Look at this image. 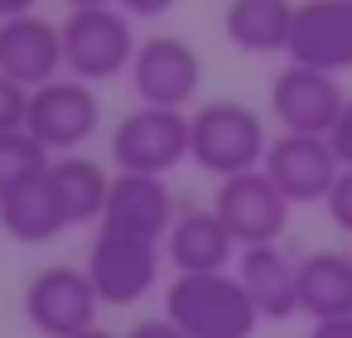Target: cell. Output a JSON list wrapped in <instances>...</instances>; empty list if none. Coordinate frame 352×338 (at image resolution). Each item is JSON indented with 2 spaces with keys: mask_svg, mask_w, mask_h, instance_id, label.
<instances>
[{
  "mask_svg": "<svg viewBox=\"0 0 352 338\" xmlns=\"http://www.w3.org/2000/svg\"><path fill=\"white\" fill-rule=\"evenodd\" d=\"M193 121V150L188 160L212 174V179H232V174H246V169H261L265 165V121L256 107L246 102H203L198 112H188Z\"/></svg>",
  "mask_w": 352,
  "mask_h": 338,
  "instance_id": "obj_2",
  "label": "cell"
},
{
  "mask_svg": "<svg viewBox=\"0 0 352 338\" xmlns=\"http://www.w3.org/2000/svg\"><path fill=\"white\" fill-rule=\"evenodd\" d=\"M30 87L0 73V131H25L30 126Z\"/></svg>",
  "mask_w": 352,
  "mask_h": 338,
  "instance_id": "obj_22",
  "label": "cell"
},
{
  "mask_svg": "<svg viewBox=\"0 0 352 338\" xmlns=\"http://www.w3.org/2000/svg\"><path fill=\"white\" fill-rule=\"evenodd\" d=\"M236 275L246 285V295L256 299L261 319H294L299 314V261L280 246V242H261V246H241L236 256Z\"/></svg>",
  "mask_w": 352,
  "mask_h": 338,
  "instance_id": "obj_15",
  "label": "cell"
},
{
  "mask_svg": "<svg viewBox=\"0 0 352 338\" xmlns=\"http://www.w3.org/2000/svg\"><path fill=\"white\" fill-rule=\"evenodd\" d=\"M236 237L222 227V218L208 208H188L174 218L169 237H164V256L174 261V271H227V261L236 256Z\"/></svg>",
  "mask_w": 352,
  "mask_h": 338,
  "instance_id": "obj_17",
  "label": "cell"
},
{
  "mask_svg": "<svg viewBox=\"0 0 352 338\" xmlns=\"http://www.w3.org/2000/svg\"><path fill=\"white\" fill-rule=\"evenodd\" d=\"M328 140H333V150H338V160H342V169H352V97H347V107H342V116H338V126L328 131Z\"/></svg>",
  "mask_w": 352,
  "mask_h": 338,
  "instance_id": "obj_24",
  "label": "cell"
},
{
  "mask_svg": "<svg viewBox=\"0 0 352 338\" xmlns=\"http://www.w3.org/2000/svg\"><path fill=\"white\" fill-rule=\"evenodd\" d=\"M309 338H352V314H342V319H314Z\"/></svg>",
  "mask_w": 352,
  "mask_h": 338,
  "instance_id": "obj_27",
  "label": "cell"
},
{
  "mask_svg": "<svg viewBox=\"0 0 352 338\" xmlns=\"http://www.w3.org/2000/svg\"><path fill=\"white\" fill-rule=\"evenodd\" d=\"M275 189L289 198V203H323L342 174V160L333 150L328 136H299V131H285L270 140L265 150V165H261Z\"/></svg>",
  "mask_w": 352,
  "mask_h": 338,
  "instance_id": "obj_11",
  "label": "cell"
},
{
  "mask_svg": "<svg viewBox=\"0 0 352 338\" xmlns=\"http://www.w3.org/2000/svg\"><path fill=\"white\" fill-rule=\"evenodd\" d=\"M289 198L275 189V179L265 169H246L217 184L212 193V213L222 218V227L236 237V246H261V242H280L289 227Z\"/></svg>",
  "mask_w": 352,
  "mask_h": 338,
  "instance_id": "obj_7",
  "label": "cell"
},
{
  "mask_svg": "<svg viewBox=\"0 0 352 338\" xmlns=\"http://www.w3.org/2000/svg\"><path fill=\"white\" fill-rule=\"evenodd\" d=\"M323 208H328V222L352 237V169L338 174V184H333V193L323 198Z\"/></svg>",
  "mask_w": 352,
  "mask_h": 338,
  "instance_id": "obj_23",
  "label": "cell"
},
{
  "mask_svg": "<svg viewBox=\"0 0 352 338\" xmlns=\"http://www.w3.org/2000/svg\"><path fill=\"white\" fill-rule=\"evenodd\" d=\"M160 261H164L160 242L102 232V227L87 246V275H92L102 304H111V309H126V304L145 299L160 280Z\"/></svg>",
  "mask_w": 352,
  "mask_h": 338,
  "instance_id": "obj_8",
  "label": "cell"
},
{
  "mask_svg": "<svg viewBox=\"0 0 352 338\" xmlns=\"http://www.w3.org/2000/svg\"><path fill=\"white\" fill-rule=\"evenodd\" d=\"M73 338H116V333H107V328H82V333H73Z\"/></svg>",
  "mask_w": 352,
  "mask_h": 338,
  "instance_id": "obj_30",
  "label": "cell"
},
{
  "mask_svg": "<svg viewBox=\"0 0 352 338\" xmlns=\"http://www.w3.org/2000/svg\"><path fill=\"white\" fill-rule=\"evenodd\" d=\"M49 155H73L82 150L97 131H102V102L92 92V83L82 78H54L44 87H34L30 97V126H25Z\"/></svg>",
  "mask_w": 352,
  "mask_h": 338,
  "instance_id": "obj_6",
  "label": "cell"
},
{
  "mask_svg": "<svg viewBox=\"0 0 352 338\" xmlns=\"http://www.w3.org/2000/svg\"><path fill=\"white\" fill-rule=\"evenodd\" d=\"M285 59L338 78L352 73V0H304L294 10V34Z\"/></svg>",
  "mask_w": 352,
  "mask_h": 338,
  "instance_id": "obj_13",
  "label": "cell"
},
{
  "mask_svg": "<svg viewBox=\"0 0 352 338\" xmlns=\"http://www.w3.org/2000/svg\"><path fill=\"white\" fill-rule=\"evenodd\" d=\"M116 6L131 15V20H160V15H169L179 0H116Z\"/></svg>",
  "mask_w": 352,
  "mask_h": 338,
  "instance_id": "obj_26",
  "label": "cell"
},
{
  "mask_svg": "<svg viewBox=\"0 0 352 338\" xmlns=\"http://www.w3.org/2000/svg\"><path fill=\"white\" fill-rule=\"evenodd\" d=\"M39 0H0V20H15V15H34Z\"/></svg>",
  "mask_w": 352,
  "mask_h": 338,
  "instance_id": "obj_28",
  "label": "cell"
},
{
  "mask_svg": "<svg viewBox=\"0 0 352 338\" xmlns=\"http://www.w3.org/2000/svg\"><path fill=\"white\" fill-rule=\"evenodd\" d=\"M0 227H6V237H15L25 246H44V242L68 232V218L54 198L49 169H39V174H30V179H20V184H10L0 193Z\"/></svg>",
  "mask_w": 352,
  "mask_h": 338,
  "instance_id": "obj_16",
  "label": "cell"
},
{
  "mask_svg": "<svg viewBox=\"0 0 352 338\" xmlns=\"http://www.w3.org/2000/svg\"><path fill=\"white\" fill-rule=\"evenodd\" d=\"M174 218H179V208H174V193H169L164 174H126V169H116L97 227L102 232H121V237L164 242Z\"/></svg>",
  "mask_w": 352,
  "mask_h": 338,
  "instance_id": "obj_12",
  "label": "cell"
},
{
  "mask_svg": "<svg viewBox=\"0 0 352 338\" xmlns=\"http://www.w3.org/2000/svg\"><path fill=\"white\" fill-rule=\"evenodd\" d=\"M68 10H87V6H116V0H63Z\"/></svg>",
  "mask_w": 352,
  "mask_h": 338,
  "instance_id": "obj_29",
  "label": "cell"
},
{
  "mask_svg": "<svg viewBox=\"0 0 352 338\" xmlns=\"http://www.w3.org/2000/svg\"><path fill=\"white\" fill-rule=\"evenodd\" d=\"M294 10V0H227L222 34L241 54H289Z\"/></svg>",
  "mask_w": 352,
  "mask_h": 338,
  "instance_id": "obj_18",
  "label": "cell"
},
{
  "mask_svg": "<svg viewBox=\"0 0 352 338\" xmlns=\"http://www.w3.org/2000/svg\"><path fill=\"white\" fill-rule=\"evenodd\" d=\"M164 314L188 338H256L261 309L232 271H179L164 290Z\"/></svg>",
  "mask_w": 352,
  "mask_h": 338,
  "instance_id": "obj_1",
  "label": "cell"
},
{
  "mask_svg": "<svg viewBox=\"0 0 352 338\" xmlns=\"http://www.w3.org/2000/svg\"><path fill=\"white\" fill-rule=\"evenodd\" d=\"M135 49L140 39L121 6H87V10H68L63 20V63L82 83H107L131 73Z\"/></svg>",
  "mask_w": 352,
  "mask_h": 338,
  "instance_id": "obj_3",
  "label": "cell"
},
{
  "mask_svg": "<svg viewBox=\"0 0 352 338\" xmlns=\"http://www.w3.org/2000/svg\"><path fill=\"white\" fill-rule=\"evenodd\" d=\"M63 25H49L39 10L0 20V73L25 83L30 92L63 78Z\"/></svg>",
  "mask_w": 352,
  "mask_h": 338,
  "instance_id": "obj_14",
  "label": "cell"
},
{
  "mask_svg": "<svg viewBox=\"0 0 352 338\" xmlns=\"http://www.w3.org/2000/svg\"><path fill=\"white\" fill-rule=\"evenodd\" d=\"M193 150V121L184 107H150L140 102L111 131V165L126 174H169Z\"/></svg>",
  "mask_w": 352,
  "mask_h": 338,
  "instance_id": "obj_4",
  "label": "cell"
},
{
  "mask_svg": "<svg viewBox=\"0 0 352 338\" xmlns=\"http://www.w3.org/2000/svg\"><path fill=\"white\" fill-rule=\"evenodd\" d=\"M102 295L87 275V266H44L25 285V319L44 338H73L82 328H97Z\"/></svg>",
  "mask_w": 352,
  "mask_h": 338,
  "instance_id": "obj_5",
  "label": "cell"
},
{
  "mask_svg": "<svg viewBox=\"0 0 352 338\" xmlns=\"http://www.w3.org/2000/svg\"><path fill=\"white\" fill-rule=\"evenodd\" d=\"M49 160L54 155L30 131H0V193L30 174H39V169H49Z\"/></svg>",
  "mask_w": 352,
  "mask_h": 338,
  "instance_id": "obj_21",
  "label": "cell"
},
{
  "mask_svg": "<svg viewBox=\"0 0 352 338\" xmlns=\"http://www.w3.org/2000/svg\"><path fill=\"white\" fill-rule=\"evenodd\" d=\"M347 107V92L338 83V73H323V68H304V63H285L270 83V116L285 126V131H299V136H328L338 126Z\"/></svg>",
  "mask_w": 352,
  "mask_h": 338,
  "instance_id": "obj_9",
  "label": "cell"
},
{
  "mask_svg": "<svg viewBox=\"0 0 352 338\" xmlns=\"http://www.w3.org/2000/svg\"><path fill=\"white\" fill-rule=\"evenodd\" d=\"M126 338H188V333H184V328H179L169 314H160V319H140V324H135Z\"/></svg>",
  "mask_w": 352,
  "mask_h": 338,
  "instance_id": "obj_25",
  "label": "cell"
},
{
  "mask_svg": "<svg viewBox=\"0 0 352 338\" xmlns=\"http://www.w3.org/2000/svg\"><path fill=\"white\" fill-rule=\"evenodd\" d=\"M49 184H54V198L68 218V227H82V222H102V208H107V193H111V179L97 160H87L82 150L73 155H54L49 165Z\"/></svg>",
  "mask_w": 352,
  "mask_h": 338,
  "instance_id": "obj_19",
  "label": "cell"
},
{
  "mask_svg": "<svg viewBox=\"0 0 352 338\" xmlns=\"http://www.w3.org/2000/svg\"><path fill=\"white\" fill-rule=\"evenodd\" d=\"M131 83H135V97L150 107H188L203 83V59L179 34H150L135 49Z\"/></svg>",
  "mask_w": 352,
  "mask_h": 338,
  "instance_id": "obj_10",
  "label": "cell"
},
{
  "mask_svg": "<svg viewBox=\"0 0 352 338\" xmlns=\"http://www.w3.org/2000/svg\"><path fill=\"white\" fill-rule=\"evenodd\" d=\"M299 314H309V319L352 314V256H342V251L299 256Z\"/></svg>",
  "mask_w": 352,
  "mask_h": 338,
  "instance_id": "obj_20",
  "label": "cell"
}]
</instances>
